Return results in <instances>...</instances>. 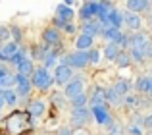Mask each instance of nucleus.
<instances>
[{"label":"nucleus","instance_id":"nucleus-33","mask_svg":"<svg viewBox=\"0 0 152 135\" xmlns=\"http://www.w3.org/2000/svg\"><path fill=\"white\" fill-rule=\"evenodd\" d=\"M106 101H108V102H112V104H119L121 97H119V95L115 93L114 89H106Z\"/></svg>","mask_w":152,"mask_h":135},{"label":"nucleus","instance_id":"nucleus-22","mask_svg":"<svg viewBox=\"0 0 152 135\" xmlns=\"http://www.w3.org/2000/svg\"><path fill=\"white\" fill-rule=\"evenodd\" d=\"M56 60H58V50H56V48H50L48 52L45 54V58H42V68H46V70L50 71V68L56 66Z\"/></svg>","mask_w":152,"mask_h":135},{"label":"nucleus","instance_id":"nucleus-40","mask_svg":"<svg viewBox=\"0 0 152 135\" xmlns=\"http://www.w3.org/2000/svg\"><path fill=\"white\" fill-rule=\"evenodd\" d=\"M142 54H145V58H152V41L146 43V46L142 48Z\"/></svg>","mask_w":152,"mask_h":135},{"label":"nucleus","instance_id":"nucleus-5","mask_svg":"<svg viewBox=\"0 0 152 135\" xmlns=\"http://www.w3.org/2000/svg\"><path fill=\"white\" fill-rule=\"evenodd\" d=\"M31 89H33V85H31V77H25V75H15V95H18V98H27L31 95Z\"/></svg>","mask_w":152,"mask_h":135},{"label":"nucleus","instance_id":"nucleus-48","mask_svg":"<svg viewBox=\"0 0 152 135\" xmlns=\"http://www.w3.org/2000/svg\"><path fill=\"white\" fill-rule=\"evenodd\" d=\"M148 93L152 95V77H150V83H148Z\"/></svg>","mask_w":152,"mask_h":135},{"label":"nucleus","instance_id":"nucleus-13","mask_svg":"<svg viewBox=\"0 0 152 135\" xmlns=\"http://www.w3.org/2000/svg\"><path fill=\"white\" fill-rule=\"evenodd\" d=\"M45 110H46V102L37 98V101H31L29 102V106H27L25 112L29 114L31 118H39V116H42V114H45Z\"/></svg>","mask_w":152,"mask_h":135},{"label":"nucleus","instance_id":"nucleus-42","mask_svg":"<svg viewBox=\"0 0 152 135\" xmlns=\"http://www.w3.org/2000/svg\"><path fill=\"white\" fill-rule=\"evenodd\" d=\"M129 133H131V135H142L141 128H139V125H135V124H131V128H129Z\"/></svg>","mask_w":152,"mask_h":135},{"label":"nucleus","instance_id":"nucleus-35","mask_svg":"<svg viewBox=\"0 0 152 135\" xmlns=\"http://www.w3.org/2000/svg\"><path fill=\"white\" fill-rule=\"evenodd\" d=\"M123 102H125V106H129V108H135V106L141 104L139 97H135V95H127V97L123 98Z\"/></svg>","mask_w":152,"mask_h":135},{"label":"nucleus","instance_id":"nucleus-3","mask_svg":"<svg viewBox=\"0 0 152 135\" xmlns=\"http://www.w3.org/2000/svg\"><path fill=\"white\" fill-rule=\"evenodd\" d=\"M87 64H89L87 52H81V50L67 52V54H64V56H62V66H67V68H77V70H83Z\"/></svg>","mask_w":152,"mask_h":135},{"label":"nucleus","instance_id":"nucleus-34","mask_svg":"<svg viewBox=\"0 0 152 135\" xmlns=\"http://www.w3.org/2000/svg\"><path fill=\"white\" fill-rule=\"evenodd\" d=\"M87 58H89V64H98V62H100V52H98L96 48H91L89 52H87Z\"/></svg>","mask_w":152,"mask_h":135},{"label":"nucleus","instance_id":"nucleus-43","mask_svg":"<svg viewBox=\"0 0 152 135\" xmlns=\"http://www.w3.org/2000/svg\"><path fill=\"white\" fill-rule=\"evenodd\" d=\"M58 135H73V131H71V128H60Z\"/></svg>","mask_w":152,"mask_h":135},{"label":"nucleus","instance_id":"nucleus-2","mask_svg":"<svg viewBox=\"0 0 152 135\" xmlns=\"http://www.w3.org/2000/svg\"><path fill=\"white\" fill-rule=\"evenodd\" d=\"M52 83H54V75H52L46 68H42V66L35 68L33 75H31V85L41 89V91H48L52 87Z\"/></svg>","mask_w":152,"mask_h":135},{"label":"nucleus","instance_id":"nucleus-16","mask_svg":"<svg viewBox=\"0 0 152 135\" xmlns=\"http://www.w3.org/2000/svg\"><path fill=\"white\" fill-rule=\"evenodd\" d=\"M19 50V45H15V43H6L4 46H0V60L2 62H10V58L14 56L15 52Z\"/></svg>","mask_w":152,"mask_h":135},{"label":"nucleus","instance_id":"nucleus-1","mask_svg":"<svg viewBox=\"0 0 152 135\" xmlns=\"http://www.w3.org/2000/svg\"><path fill=\"white\" fill-rule=\"evenodd\" d=\"M29 120H31V116L27 112H14L6 118L4 128H6V131L10 135H21L23 129L29 125Z\"/></svg>","mask_w":152,"mask_h":135},{"label":"nucleus","instance_id":"nucleus-37","mask_svg":"<svg viewBox=\"0 0 152 135\" xmlns=\"http://www.w3.org/2000/svg\"><path fill=\"white\" fill-rule=\"evenodd\" d=\"M129 58L133 62H142V60H145V54H142V50H133V48H131L129 50Z\"/></svg>","mask_w":152,"mask_h":135},{"label":"nucleus","instance_id":"nucleus-17","mask_svg":"<svg viewBox=\"0 0 152 135\" xmlns=\"http://www.w3.org/2000/svg\"><path fill=\"white\" fill-rule=\"evenodd\" d=\"M102 37L108 39L110 43H114V45H119V43H121L123 33L119 29H115V27H104V29H102Z\"/></svg>","mask_w":152,"mask_h":135},{"label":"nucleus","instance_id":"nucleus-49","mask_svg":"<svg viewBox=\"0 0 152 135\" xmlns=\"http://www.w3.org/2000/svg\"><path fill=\"white\" fill-rule=\"evenodd\" d=\"M148 25L152 27V15H150V18H148Z\"/></svg>","mask_w":152,"mask_h":135},{"label":"nucleus","instance_id":"nucleus-8","mask_svg":"<svg viewBox=\"0 0 152 135\" xmlns=\"http://www.w3.org/2000/svg\"><path fill=\"white\" fill-rule=\"evenodd\" d=\"M98 15V2H85L81 8H79V18L81 21H91Z\"/></svg>","mask_w":152,"mask_h":135},{"label":"nucleus","instance_id":"nucleus-38","mask_svg":"<svg viewBox=\"0 0 152 135\" xmlns=\"http://www.w3.org/2000/svg\"><path fill=\"white\" fill-rule=\"evenodd\" d=\"M108 135H123V128L119 124H110L108 125Z\"/></svg>","mask_w":152,"mask_h":135},{"label":"nucleus","instance_id":"nucleus-41","mask_svg":"<svg viewBox=\"0 0 152 135\" xmlns=\"http://www.w3.org/2000/svg\"><path fill=\"white\" fill-rule=\"evenodd\" d=\"M64 31H66L67 35H73L75 31H77V27H75L73 23H66V25H64Z\"/></svg>","mask_w":152,"mask_h":135},{"label":"nucleus","instance_id":"nucleus-45","mask_svg":"<svg viewBox=\"0 0 152 135\" xmlns=\"http://www.w3.org/2000/svg\"><path fill=\"white\" fill-rule=\"evenodd\" d=\"M145 125H146V128H150V129H152V114H148V116L145 118Z\"/></svg>","mask_w":152,"mask_h":135},{"label":"nucleus","instance_id":"nucleus-27","mask_svg":"<svg viewBox=\"0 0 152 135\" xmlns=\"http://www.w3.org/2000/svg\"><path fill=\"white\" fill-rule=\"evenodd\" d=\"M27 58H29V56H27V50L23 48V46H19V50H18V52H15L12 58H10V64H14L15 68H18L19 64H21V62H25Z\"/></svg>","mask_w":152,"mask_h":135},{"label":"nucleus","instance_id":"nucleus-47","mask_svg":"<svg viewBox=\"0 0 152 135\" xmlns=\"http://www.w3.org/2000/svg\"><path fill=\"white\" fill-rule=\"evenodd\" d=\"M73 135H91L89 131H85V129H77V131H75Z\"/></svg>","mask_w":152,"mask_h":135},{"label":"nucleus","instance_id":"nucleus-31","mask_svg":"<svg viewBox=\"0 0 152 135\" xmlns=\"http://www.w3.org/2000/svg\"><path fill=\"white\" fill-rule=\"evenodd\" d=\"M115 64H118L119 68H127V66L131 64L129 54H127V52H119V54H118V58H115Z\"/></svg>","mask_w":152,"mask_h":135},{"label":"nucleus","instance_id":"nucleus-12","mask_svg":"<svg viewBox=\"0 0 152 135\" xmlns=\"http://www.w3.org/2000/svg\"><path fill=\"white\" fill-rule=\"evenodd\" d=\"M83 35H89V37H96V35H102V25L98 23V19H91V21L83 23Z\"/></svg>","mask_w":152,"mask_h":135},{"label":"nucleus","instance_id":"nucleus-24","mask_svg":"<svg viewBox=\"0 0 152 135\" xmlns=\"http://www.w3.org/2000/svg\"><path fill=\"white\" fill-rule=\"evenodd\" d=\"M112 89H114L119 97H127V93H129V89H131V83L127 81V79H118Z\"/></svg>","mask_w":152,"mask_h":135},{"label":"nucleus","instance_id":"nucleus-21","mask_svg":"<svg viewBox=\"0 0 152 135\" xmlns=\"http://www.w3.org/2000/svg\"><path fill=\"white\" fill-rule=\"evenodd\" d=\"M123 25V14L118 10H112L110 15H108V23L106 27H115V29H119V27Z\"/></svg>","mask_w":152,"mask_h":135},{"label":"nucleus","instance_id":"nucleus-28","mask_svg":"<svg viewBox=\"0 0 152 135\" xmlns=\"http://www.w3.org/2000/svg\"><path fill=\"white\" fill-rule=\"evenodd\" d=\"M87 102H89V97H87L85 93H81L79 97L71 98V106H73V108H87Z\"/></svg>","mask_w":152,"mask_h":135},{"label":"nucleus","instance_id":"nucleus-30","mask_svg":"<svg viewBox=\"0 0 152 135\" xmlns=\"http://www.w3.org/2000/svg\"><path fill=\"white\" fill-rule=\"evenodd\" d=\"M148 83H150V77H146V75L139 77L137 79V91H141V93H148Z\"/></svg>","mask_w":152,"mask_h":135},{"label":"nucleus","instance_id":"nucleus-32","mask_svg":"<svg viewBox=\"0 0 152 135\" xmlns=\"http://www.w3.org/2000/svg\"><path fill=\"white\" fill-rule=\"evenodd\" d=\"M12 85H15V75L8 73L6 77L2 79V83H0V89H12Z\"/></svg>","mask_w":152,"mask_h":135},{"label":"nucleus","instance_id":"nucleus-46","mask_svg":"<svg viewBox=\"0 0 152 135\" xmlns=\"http://www.w3.org/2000/svg\"><path fill=\"white\" fill-rule=\"evenodd\" d=\"M4 97H2V89H0V114H2V108H4Z\"/></svg>","mask_w":152,"mask_h":135},{"label":"nucleus","instance_id":"nucleus-19","mask_svg":"<svg viewBox=\"0 0 152 135\" xmlns=\"http://www.w3.org/2000/svg\"><path fill=\"white\" fill-rule=\"evenodd\" d=\"M125 6H127V10H129L131 14H139V12H142V10H148L152 4L146 2V0H127Z\"/></svg>","mask_w":152,"mask_h":135},{"label":"nucleus","instance_id":"nucleus-25","mask_svg":"<svg viewBox=\"0 0 152 135\" xmlns=\"http://www.w3.org/2000/svg\"><path fill=\"white\" fill-rule=\"evenodd\" d=\"M119 52H121V50H119V45L108 43L106 48H104V58H106V60H114V62H115V58H118Z\"/></svg>","mask_w":152,"mask_h":135},{"label":"nucleus","instance_id":"nucleus-7","mask_svg":"<svg viewBox=\"0 0 152 135\" xmlns=\"http://www.w3.org/2000/svg\"><path fill=\"white\" fill-rule=\"evenodd\" d=\"M71 79H73V71H71V68L62 66V64L56 66V70H54V83H56V85H67Z\"/></svg>","mask_w":152,"mask_h":135},{"label":"nucleus","instance_id":"nucleus-44","mask_svg":"<svg viewBox=\"0 0 152 135\" xmlns=\"http://www.w3.org/2000/svg\"><path fill=\"white\" fill-rule=\"evenodd\" d=\"M8 73H10V71H8V70H6V66H0V83H2V79H4V77H6V75H8Z\"/></svg>","mask_w":152,"mask_h":135},{"label":"nucleus","instance_id":"nucleus-10","mask_svg":"<svg viewBox=\"0 0 152 135\" xmlns=\"http://www.w3.org/2000/svg\"><path fill=\"white\" fill-rule=\"evenodd\" d=\"M73 15H75V12L71 10L69 6H66L64 2H60L58 6H56V19H58V21H62L64 25H66V23H71Z\"/></svg>","mask_w":152,"mask_h":135},{"label":"nucleus","instance_id":"nucleus-23","mask_svg":"<svg viewBox=\"0 0 152 135\" xmlns=\"http://www.w3.org/2000/svg\"><path fill=\"white\" fill-rule=\"evenodd\" d=\"M35 71V66H33V58H27L25 62H21V64L18 66V73L19 75H25V77H31Z\"/></svg>","mask_w":152,"mask_h":135},{"label":"nucleus","instance_id":"nucleus-20","mask_svg":"<svg viewBox=\"0 0 152 135\" xmlns=\"http://www.w3.org/2000/svg\"><path fill=\"white\" fill-rule=\"evenodd\" d=\"M123 23H125L129 29H133V31L141 29V25H142V21H141V18H139V14H131V12L123 14Z\"/></svg>","mask_w":152,"mask_h":135},{"label":"nucleus","instance_id":"nucleus-4","mask_svg":"<svg viewBox=\"0 0 152 135\" xmlns=\"http://www.w3.org/2000/svg\"><path fill=\"white\" fill-rule=\"evenodd\" d=\"M81 93H85V81H83L81 77H73L66 87H64V95H66L69 101L75 98V97H79Z\"/></svg>","mask_w":152,"mask_h":135},{"label":"nucleus","instance_id":"nucleus-29","mask_svg":"<svg viewBox=\"0 0 152 135\" xmlns=\"http://www.w3.org/2000/svg\"><path fill=\"white\" fill-rule=\"evenodd\" d=\"M50 101H52V104H54L56 108H64V106H66V98H64L62 93H52Z\"/></svg>","mask_w":152,"mask_h":135},{"label":"nucleus","instance_id":"nucleus-6","mask_svg":"<svg viewBox=\"0 0 152 135\" xmlns=\"http://www.w3.org/2000/svg\"><path fill=\"white\" fill-rule=\"evenodd\" d=\"M60 43H62V35H60V31L56 27H46L42 31V45L56 48V46H60Z\"/></svg>","mask_w":152,"mask_h":135},{"label":"nucleus","instance_id":"nucleus-14","mask_svg":"<svg viewBox=\"0 0 152 135\" xmlns=\"http://www.w3.org/2000/svg\"><path fill=\"white\" fill-rule=\"evenodd\" d=\"M150 39H148V35H145V33H133L129 37V46L133 50H142L146 46V43H148Z\"/></svg>","mask_w":152,"mask_h":135},{"label":"nucleus","instance_id":"nucleus-36","mask_svg":"<svg viewBox=\"0 0 152 135\" xmlns=\"http://www.w3.org/2000/svg\"><path fill=\"white\" fill-rule=\"evenodd\" d=\"M10 27H6V25H0V43H10L8 39H10Z\"/></svg>","mask_w":152,"mask_h":135},{"label":"nucleus","instance_id":"nucleus-9","mask_svg":"<svg viewBox=\"0 0 152 135\" xmlns=\"http://www.w3.org/2000/svg\"><path fill=\"white\" fill-rule=\"evenodd\" d=\"M91 112H93L94 122H96V124H100V125H110L112 124L110 112H108L106 106H93V108H91Z\"/></svg>","mask_w":152,"mask_h":135},{"label":"nucleus","instance_id":"nucleus-39","mask_svg":"<svg viewBox=\"0 0 152 135\" xmlns=\"http://www.w3.org/2000/svg\"><path fill=\"white\" fill-rule=\"evenodd\" d=\"M10 33L14 35V39H15V45H21V39H23V35H21V29H19V27H12L10 29Z\"/></svg>","mask_w":152,"mask_h":135},{"label":"nucleus","instance_id":"nucleus-18","mask_svg":"<svg viewBox=\"0 0 152 135\" xmlns=\"http://www.w3.org/2000/svg\"><path fill=\"white\" fill-rule=\"evenodd\" d=\"M89 102H91V106H106V89L96 87L93 91V95H91Z\"/></svg>","mask_w":152,"mask_h":135},{"label":"nucleus","instance_id":"nucleus-26","mask_svg":"<svg viewBox=\"0 0 152 135\" xmlns=\"http://www.w3.org/2000/svg\"><path fill=\"white\" fill-rule=\"evenodd\" d=\"M2 97H4V104L6 106H15V102H18L15 89H2Z\"/></svg>","mask_w":152,"mask_h":135},{"label":"nucleus","instance_id":"nucleus-11","mask_svg":"<svg viewBox=\"0 0 152 135\" xmlns=\"http://www.w3.org/2000/svg\"><path fill=\"white\" fill-rule=\"evenodd\" d=\"M91 118V110L89 108H73L71 110V122H73L77 128L85 125Z\"/></svg>","mask_w":152,"mask_h":135},{"label":"nucleus","instance_id":"nucleus-15","mask_svg":"<svg viewBox=\"0 0 152 135\" xmlns=\"http://www.w3.org/2000/svg\"><path fill=\"white\" fill-rule=\"evenodd\" d=\"M93 45H94V39L89 37V35H83L81 33L77 39H75V48L81 50V52H89V50L93 48Z\"/></svg>","mask_w":152,"mask_h":135}]
</instances>
